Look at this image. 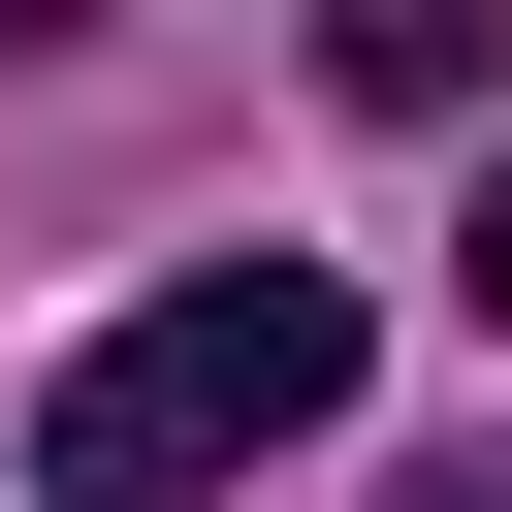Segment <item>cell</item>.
<instances>
[{"mask_svg": "<svg viewBox=\"0 0 512 512\" xmlns=\"http://www.w3.org/2000/svg\"><path fill=\"white\" fill-rule=\"evenodd\" d=\"M384 512H512V448H384Z\"/></svg>", "mask_w": 512, "mask_h": 512, "instance_id": "cell-2", "label": "cell"}, {"mask_svg": "<svg viewBox=\"0 0 512 512\" xmlns=\"http://www.w3.org/2000/svg\"><path fill=\"white\" fill-rule=\"evenodd\" d=\"M320 416H352V256H192L160 320H96L32 384V512H192V480H256Z\"/></svg>", "mask_w": 512, "mask_h": 512, "instance_id": "cell-1", "label": "cell"}, {"mask_svg": "<svg viewBox=\"0 0 512 512\" xmlns=\"http://www.w3.org/2000/svg\"><path fill=\"white\" fill-rule=\"evenodd\" d=\"M448 288H480V320H512V192H480V256H448Z\"/></svg>", "mask_w": 512, "mask_h": 512, "instance_id": "cell-3", "label": "cell"}]
</instances>
